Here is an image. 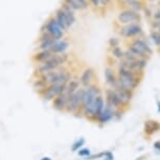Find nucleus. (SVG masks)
<instances>
[{"label":"nucleus","instance_id":"30","mask_svg":"<svg viewBox=\"0 0 160 160\" xmlns=\"http://www.w3.org/2000/svg\"><path fill=\"white\" fill-rule=\"evenodd\" d=\"M109 1H110V0H101V2H102V4H107Z\"/></svg>","mask_w":160,"mask_h":160},{"label":"nucleus","instance_id":"6","mask_svg":"<svg viewBox=\"0 0 160 160\" xmlns=\"http://www.w3.org/2000/svg\"><path fill=\"white\" fill-rule=\"evenodd\" d=\"M66 86L64 85H58V84H53V85L47 86L42 94L40 95L45 102H50L53 98H56L57 96H59L60 94H62L63 92H65Z\"/></svg>","mask_w":160,"mask_h":160},{"label":"nucleus","instance_id":"14","mask_svg":"<svg viewBox=\"0 0 160 160\" xmlns=\"http://www.w3.org/2000/svg\"><path fill=\"white\" fill-rule=\"evenodd\" d=\"M137 20H139V16L132 11H125L118 15V21L123 24H131Z\"/></svg>","mask_w":160,"mask_h":160},{"label":"nucleus","instance_id":"24","mask_svg":"<svg viewBox=\"0 0 160 160\" xmlns=\"http://www.w3.org/2000/svg\"><path fill=\"white\" fill-rule=\"evenodd\" d=\"M78 156L84 157L85 159L87 158V157H89L90 155H91L89 149H81V150H78Z\"/></svg>","mask_w":160,"mask_h":160},{"label":"nucleus","instance_id":"20","mask_svg":"<svg viewBox=\"0 0 160 160\" xmlns=\"http://www.w3.org/2000/svg\"><path fill=\"white\" fill-rule=\"evenodd\" d=\"M69 47V42L65 39H61V40H57L56 43L53 44L51 50L53 53H66V50Z\"/></svg>","mask_w":160,"mask_h":160},{"label":"nucleus","instance_id":"29","mask_svg":"<svg viewBox=\"0 0 160 160\" xmlns=\"http://www.w3.org/2000/svg\"><path fill=\"white\" fill-rule=\"evenodd\" d=\"M41 160H52L50 158V157H48V156H45V157H43V158H42Z\"/></svg>","mask_w":160,"mask_h":160},{"label":"nucleus","instance_id":"19","mask_svg":"<svg viewBox=\"0 0 160 160\" xmlns=\"http://www.w3.org/2000/svg\"><path fill=\"white\" fill-rule=\"evenodd\" d=\"M63 4L68 7L70 10H83V8H87V1L86 0H64Z\"/></svg>","mask_w":160,"mask_h":160},{"label":"nucleus","instance_id":"28","mask_svg":"<svg viewBox=\"0 0 160 160\" xmlns=\"http://www.w3.org/2000/svg\"><path fill=\"white\" fill-rule=\"evenodd\" d=\"M154 147H155L157 150H160V141H156V142L154 143Z\"/></svg>","mask_w":160,"mask_h":160},{"label":"nucleus","instance_id":"26","mask_svg":"<svg viewBox=\"0 0 160 160\" xmlns=\"http://www.w3.org/2000/svg\"><path fill=\"white\" fill-rule=\"evenodd\" d=\"M104 157V160H113V154L111 152H105Z\"/></svg>","mask_w":160,"mask_h":160},{"label":"nucleus","instance_id":"4","mask_svg":"<svg viewBox=\"0 0 160 160\" xmlns=\"http://www.w3.org/2000/svg\"><path fill=\"white\" fill-rule=\"evenodd\" d=\"M84 93H85V88L81 87L77 92L69 96L67 107H66L65 112L72 114V115H78L82 114L83 109V99H84Z\"/></svg>","mask_w":160,"mask_h":160},{"label":"nucleus","instance_id":"27","mask_svg":"<svg viewBox=\"0 0 160 160\" xmlns=\"http://www.w3.org/2000/svg\"><path fill=\"white\" fill-rule=\"evenodd\" d=\"M91 2L93 3V5H94V7H99V4L102 3L101 0H91Z\"/></svg>","mask_w":160,"mask_h":160},{"label":"nucleus","instance_id":"15","mask_svg":"<svg viewBox=\"0 0 160 160\" xmlns=\"http://www.w3.org/2000/svg\"><path fill=\"white\" fill-rule=\"evenodd\" d=\"M80 88H81L80 77H78V75H71V78L69 80L67 86H66V90H65L66 93L70 96L74 92H77Z\"/></svg>","mask_w":160,"mask_h":160},{"label":"nucleus","instance_id":"13","mask_svg":"<svg viewBox=\"0 0 160 160\" xmlns=\"http://www.w3.org/2000/svg\"><path fill=\"white\" fill-rule=\"evenodd\" d=\"M139 34H141V28L137 24H134V23L128 24V25L122 28V31H120V35L125 38H132Z\"/></svg>","mask_w":160,"mask_h":160},{"label":"nucleus","instance_id":"7","mask_svg":"<svg viewBox=\"0 0 160 160\" xmlns=\"http://www.w3.org/2000/svg\"><path fill=\"white\" fill-rule=\"evenodd\" d=\"M129 48L132 49L133 51H135V52L138 53L140 57H142L144 59L149 58L152 55V50L149 47V45L143 40H141V39H135V40H133L131 42V44H130Z\"/></svg>","mask_w":160,"mask_h":160},{"label":"nucleus","instance_id":"9","mask_svg":"<svg viewBox=\"0 0 160 160\" xmlns=\"http://www.w3.org/2000/svg\"><path fill=\"white\" fill-rule=\"evenodd\" d=\"M68 99H69V95L65 91L51 101V106H52L53 109L59 111V112H65Z\"/></svg>","mask_w":160,"mask_h":160},{"label":"nucleus","instance_id":"2","mask_svg":"<svg viewBox=\"0 0 160 160\" xmlns=\"http://www.w3.org/2000/svg\"><path fill=\"white\" fill-rule=\"evenodd\" d=\"M102 91L95 84L89 86L88 88H85V93H84V99H83V109H82V115L85 116L87 119L91 122L92 115H93V109H94L95 99L98 94H101Z\"/></svg>","mask_w":160,"mask_h":160},{"label":"nucleus","instance_id":"16","mask_svg":"<svg viewBox=\"0 0 160 160\" xmlns=\"http://www.w3.org/2000/svg\"><path fill=\"white\" fill-rule=\"evenodd\" d=\"M105 80L109 88H115L117 86V75L113 71L112 68L107 67L105 69Z\"/></svg>","mask_w":160,"mask_h":160},{"label":"nucleus","instance_id":"1","mask_svg":"<svg viewBox=\"0 0 160 160\" xmlns=\"http://www.w3.org/2000/svg\"><path fill=\"white\" fill-rule=\"evenodd\" d=\"M67 61H68L67 53H55L47 61L41 63V64H38L37 68H36V72H37L38 77H41V75L47 73V72L53 71L56 69L63 67L67 63Z\"/></svg>","mask_w":160,"mask_h":160},{"label":"nucleus","instance_id":"25","mask_svg":"<svg viewBox=\"0 0 160 160\" xmlns=\"http://www.w3.org/2000/svg\"><path fill=\"white\" fill-rule=\"evenodd\" d=\"M109 45H110L111 48L119 46V40H118V39H116V38H111L109 40Z\"/></svg>","mask_w":160,"mask_h":160},{"label":"nucleus","instance_id":"11","mask_svg":"<svg viewBox=\"0 0 160 160\" xmlns=\"http://www.w3.org/2000/svg\"><path fill=\"white\" fill-rule=\"evenodd\" d=\"M113 90H114V92H115L117 98L119 99V102H122V105L123 107H128L133 98V93L130 91H127V90L120 88V87H115V88H113Z\"/></svg>","mask_w":160,"mask_h":160},{"label":"nucleus","instance_id":"12","mask_svg":"<svg viewBox=\"0 0 160 160\" xmlns=\"http://www.w3.org/2000/svg\"><path fill=\"white\" fill-rule=\"evenodd\" d=\"M105 99H104V96L101 93V94L98 95V98L95 99V104H94V109H93V115H92V118H91V122H98V120L101 116V114L102 112L105 108Z\"/></svg>","mask_w":160,"mask_h":160},{"label":"nucleus","instance_id":"18","mask_svg":"<svg viewBox=\"0 0 160 160\" xmlns=\"http://www.w3.org/2000/svg\"><path fill=\"white\" fill-rule=\"evenodd\" d=\"M114 118H115V112H114L113 110H111L110 108H108L107 106H105L98 122L101 123V125H105V123L109 122L110 120H112Z\"/></svg>","mask_w":160,"mask_h":160},{"label":"nucleus","instance_id":"10","mask_svg":"<svg viewBox=\"0 0 160 160\" xmlns=\"http://www.w3.org/2000/svg\"><path fill=\"white\" fill-rule=\"evenodd\" d=\"M56 41L52 37H50L49 35L45 34V32H41V36L38 40V50H48L51 49L53 46V44L56 43Z\"/></svg>","mask_w":160,"mask_h":160},{"label":"nucleus","instance_id":"3","mask_svg":"<svg viewBox=\"0 0 160 160\" xmlns=\"http://www.w3.org/2000/svg\"><path fill=\"white\" fill-rule=\"evenodd\" d=\"M55 20L60 25L63 31H67L70 26L75 22V17L73 14V11L70 10L68 7L62 4V7L59 10L56 11L55 14Z\"/></svg>","mask_w":160,"mask_h":160},{"label":"nucleus","instance_id":"22","mask_svg":"<svg viewBox=\"0 0 160 160\" xmlns=\"http://www.w3.org/2000/svg\"><path fill=\"white\" fill-rule=\"evenodd\" d=\"M123 52H125V51H123L119 46L111 48V53H112V57H113V58H115V59L122 60V57H123Z\"/></svg>","mask_w":160,"mask_h":160},{"label":"nucleus","instance_id":"23","mask_svg":"<svg viewBox=\"0 0 160 160\" xmlns=\"http://www.w3.org/2000/svg\"><path fill=\"white\" fill-rule=\"evenodd\" d=\"M84 144H85V139H84V138H80V139H78L77 141L73 142V144H72V147H71V150L73 151V152H77V151L82 149Z\"/></svg>","mask_w":160,"mask_h":160},{"label":"nucleus","instance_id":"17","mask_svg":"<svg viewBox=\"0 0 160 160\" xmlns=\"http://www.w3.org/2000/svg\"><path fill=\"white\" fill-rule=\"evenodd\" d=\"M55 53L51 49L48 50H38V52H36L34 56H32V60L38 63V64H41V63H44L45 61H47L50 57H52Z\"/></svg>","mask_w":160,"mask_h":160},{"label":"nucleus","instance_id":"8","mask_svg":"<svg viewBox=\"0 0 160 160\" xmlns=\"http://www.w3.org/2000/svg\"><path fill=\"white\" fill-rule=\"evenodd\" d=\"M94 70L91 67L84 69L80 77V84L82 88H88L89 86L93 85V80H94Z\"/></svg>","mask_w":160,"mask_h":160},{"label":"nucleus","instance_id":"5","mask_svg":"<svg viewBox=\"0 0 160 160\" xmlns=\"http://www.w3.org/2000/svg\"><path fill=\"white\" fill-rule=\"evenodd\" d=\"M41 32H45V34L49 35L50 37H52L55 40H61L64 36V31L60 28V25L57 23L55 18H50L46 22L44 23V25L42 26Z\"/></svg>","mask_w":160,"mask_h":160},{"label":"nucleus","instance_id":"21","mask_svg":"<svg viewBox=\"0 0 160 160\" xmlns=\"http://www.w3.org/2000/svg\"><path fill=\"white\" fill-rule=\"evenodd\" d=\"M160 130V123L156 120H148L144 123V133L148 135H152Z\"/></svg>","mask_w":160,"mask_h":160}]
</instances>
